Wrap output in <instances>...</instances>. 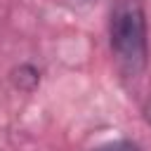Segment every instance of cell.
<instances>
[{
    "instance_id": "cell-2",
    "label": "cell",
    "mask_w": 151,
    "mask_h": 151,
    "mask_svg": "<svg viewBox=\"0 0 151 151\" xmlns=\"http://www.w3.org/2000/svg\"><path fill=\"white\" fill-rule=\"evenodd\" d=\"M9 76H12L14 87L21 90V92H33V90L40 85V71H38L33 64H19Z\"/></svg>"
},
{
    "instance_id": "cell-3",
    "label": "cell",
    "mask_w": 151,
    "mask_h": 151,
    "mask_svg": "<svg viewBox=\"0 0 151 151\" xmlns=\"http://www.w3.org/2000/svg\"><path fill=\"white\" fill-rule=\"evenodd\" d=\"M92 151H142V149L132 139H116V142H106V144H101Z\"/></svg>"
},
{
    "instance_id": "cell-1",
    "label": "cell",
    "mask_w": 151,
    "mask_h": 151,
    "mask_svg": "<svg viewBox=\"0 0 151 151\" xmlns=\"http://www.w3.org/2000/svg\"><path fill=\"white\" fill-rule=\"evenodd\" d=\"M109 45L125 76H139L149 64V26L142 0H113Z\"/></svg>"
}]
</instances>
